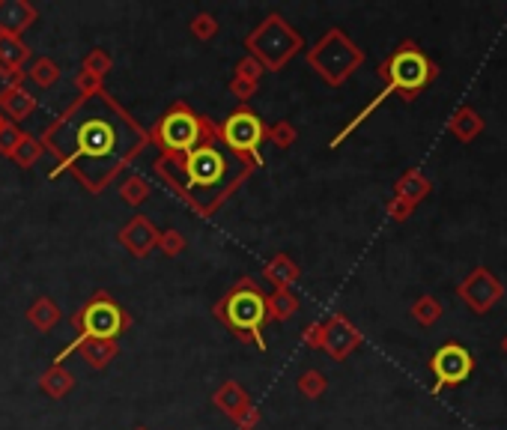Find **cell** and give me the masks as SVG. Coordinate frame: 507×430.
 I'll list each match as a JSON object with an SVG mask.
<instances>
[{"label": "cell", "mask_w": 507, "mask_h": 430, "mask_svg": "<svg viewBox=\"0 0 507 430\" xmlns=\"http://www.w3.org/2000/svg\"><path fill=\"white\" fill-rule=\"evenodd\" d=\"M230 158L216 146H197L188 153L185 171H188V186L191 188H218L230 174Z\"/></svg>", "instance_id": "obj_1"}, {"label": "cell", "mask_w": 507, "mask_h": 430, "mask_svg": "<svg viewBox=\"0 0 507 430\" xmlns=\"http://www.w3.org/2000/svg\"><path fill=\"white\" fill-rule=\"evenodd\" d=\"M224 314H227L230 326H236V329L257 332L260 329V323H263V317H266V302H263L260 293L245 285L242 290H236L233 296L227 299Z\"/></svg>", "instance_id": "obj_2"}, {"label": "cell", "mask_w": 507, "mask_h": 430, "mask_svg": "<svg viewBox=\"0 0 507 430\" xmlns=\"http://www.w3.org/2000/svg\"><path fill=\"white\" fill-rule=\"evenodd\" d=\"M224 141H227L233 150L254 153L257 144L263 141L260 120H257L254 114H248V111H239V114H233L227 123H224Z\"/></svg>", "instance_id": "obj_3"}, {"label": "cell", "mask_w": 507, "mask_h": 430, "mask_svg": "<svg viewBox=\"0 0 507 430\" xmlns=\"http://www.w3.org/2000/svg\"><path fill=\"white\" fill-rule=\"evenodd\" d=\"M427 75H430V66H427V60L415 51H400L397 58L391 60L394 87H403V90H409V93L427 81Z\"/></svg>", "instance_id": "obj_4"}, {"label": "cell", "mask_w": 507, "mask_h": 430, "mask_svg": "<svg viewBox=\"0 0 507 430\" xmlns=\"http://www.w3.org/2000/svg\"><path fill=\"white\" fill-rule=\"evenodd\" d=\"M433 371H436L438 382L454 386V382H459L471 371V356L466 353L463 347H445V349H438V353H436Z\"/></svg>", "instance_id": "obj_5"}, {"label": "cell", "mask_w": 507, "mask_h": 430, "mask_svg": "<svg viewBox=\"0 0 507 430\" xmlns=\"http://www.w3.org/2000/svg\"><path fill=\"white\" fill-rule=\"evenodd\" d=\"M84 332L87 335H93V338H111V335H117L120 332V326H122V317L120 311L114 308L111 302H93L90 308L84 311Z\"/></svg>", "instance_id": "obj_6"}, {"label": "cell", "mask_w": 507, "mask_h": 430, "mask_svg": "<svg viewBox=\"0 0 507 430\" xmlns=\"http://www.w3.org/2000/svg\"><path fill=\"white\" fill-rule=\"evenodd\" d=\"M162 138H164L167 146H174V150H188L197 138V123L191 120L188 114L167 117L164 126H162Z\"/></svg>", "instance_id": "obj_7"}, {"label": "cell", "mask_w": 507, "mask_h": 430, "mask_svg": "<svg viewBox=\"0 0 507 430\" xmlns=\"http://www.w3.org/2000/svg\"><path fill=\"white\" fill-rule=\"evenodd\" d=\"M114 146V134L105 126V123H81V132H78V150L93 153V156H105Z\"/></svg>", "instance_id": "obj_8"}]
</instances>
